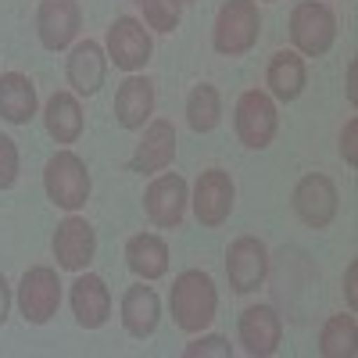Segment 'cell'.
I'll list each match as a JSON object with an SVG mask.
<instances>
[{"mask_svg": "<svg viewBox=\"0 0 358 358\" xmlns=\"http://www.w3.org/2000/svg\"><path fill=\"white\" fill-rule=\"evenodd\" d=\"M169 305H172V319L183 334H201L204 326H212L215 312H219V290L215 280L201 273V268H187L172 280V294H169Z\"/></svg>", "mask_w": 358, "mask_h": 358, "instance_id": "cell-1", "label": "cell"}, {"mask_svg": "<svg viewBox=\"0 0 358 358\" xmlns=\"http://www.w3.org/2000/svg\"><path fill=\"white\" fill-rule=\"evenodd\" d=\"M262 36V15L255 0H222L212 29V47L222 57H244Z\"/></svg>", "mask_w": 358, "mask_h": 358, "instance_id": "cell-2", "label": "cell"}, {"mask_svg": "<svg viewBox=\"0 0 358 358\" xmlns=\"http://www.w3.org/2000/svg\"><path fill=\"white\" fill-rule=\"evenodd\" d=\"M90 187H94V179H90L86 162L76 151H69V147L50 155V162L43 165V190L50 204L65 208V212H79L90 201Z\"/></svg>", "mask_w": 358, "mask_h": 358, "instance_id": "cell-3", "label": "cell"}, {"mask_svg": "<svg viewBox=\"0 0 358 358\" xmlns=\"http://www.w3.org/2000/svg\"><path fill=\"white\" fill-rule=\"evenodd\" d=\"M233 129H236V140L248 151H265L276 140V129H280L276 101L265 90H244L236 97V108H233Z\"/></svg>", "mask_w": 358, "mask_h": 358, "instance_id": "cell-4", "label": "cell"}, {"mask_svg": "<svg viewBox=\"0 0 358 358\" xmlns=\"http://www.w3.org/2000/svg\"><path fill=\"white\" fill-rule=\"evenodd\" d=\"M290 40H294L297 54L322 57L337 40V15L322 0H301L290 11Z\"/></svg>", "mask_w": 358, "mask_h": 358, "instance_id": "cell-5", "label": "cell"}, {"mask_svg": "<svg viewBox=\"0 0 358 358\" xmlns=\"http://www.w3.org/2000/svg\"><path fill=\"white\" fill-rule=\"evenodd\" d=\"M62 305V280L57 268L50 265H33L18 283V312L29 326H47L57 315Z\"/></svg>", "mask_w": 358, "mask_h": 358, "instance_id": "cell-6", "label": "cell"}, {"mask_svg": "<svg viewBox=\"0 0 358 358\" xmlns=\"http://www.w3.org/2000/svg\"><path fill=\"white\" fill-rule=\"evenodd\" d=\"M290 208H294V215L301 219L308 229H326L337 219V208H341L334 179L322 176V172L301 176V179H297V187H294Z\"/></svg>", "mask_w": 358, "mask_h": 358, "instance_id": "cell-7", "label": "cell"}, {"mask_svg": "<svg viewBox=\"0 0 358 358\" xmlns=\"http://www.w3.org/2000/svg\"><path fill=\"white\" fill-rule=\"evenodd\" d=\"M190 204V187L179 172H162L155 176L143 190V212L158 229H179Z\"/></svg>", "mask_w": 358, "mask_h": 358, "instance_id": "cell-8", "label": "cell"}, {"mask_svg": "<svg viewBox=\"0 0 358 358\" xmlns=\"http://www.w3.org/2000/svg\"><path fill=\"white\" fill-rule=\"evenodd\" d=\"M233 201H236V187H233V176L226 169H208L197 176L190 204H194V215L204 229L226 226L233 215Z\"/></svg>", "mask_w": 358, "mask_h": 358, "instance_id": "cell-9", "label": "cell"}, {"mask_svg": "<svg viewBox=\"0 0 358 358\" xmlns=\"http://www.w3.org/2000/svg\"><path fill=\"white\" fill-rule=\"evenodd\" d=\"M108 62H115V69L122 72H140L155 54V40H151V29H143L140 18L122 15L115 18L108 29Z\"/></svg>", "mask_w": 358, "mask_h": 358, "instance_id": "cell-10", "label": "cell"}, {"mask_svg": "<svg viewBox=\"0 0 358 358\" xmlns=\"http://www.w3.org/2000/svg\"><path fill=\"white\" fill-rule=\"evenodd\" d=\"M226 276L236 294H255L268 276V248L251 233L236 236L226 248Z\"/></svg>", "mask_w": 358, "mask_h": 358, "instance_id": "cell-11", "label": "cell"}, {"mask_svg": "<svg viewBox=\"0 0 358 358\" xmlns=\"http://www.w3.org/2000/svg\"><path fill=\"white\" fill-rule=\"evenodd\" d=\"M236 337L251 358H268L283 341V319L273 305H251L236 319Z\"/></svg>", "mask_w": 358, "mask_h": 358, "instance_id": "cell-12", "label": "cell"}, {"mask_svg": "<svg viewBox=\"0 0 358 358\" xmlns=\"http://www.w3.org/2000/svg\"><path fill=\"white\" fill-rule=\"evenodd\" d=\"M50 251L57 258V268H69V273H83V268L94 262L97 251V229L90 226L83 215H69L62 226L54 229Z\"/></svg>", "mask_w": 358, "mask_h": 358, "instance_id": "cell-13", "label": "cell"}, {"mask_svg": "<svg viewBox=\"0 0 358 358\" xmlns=\"http://www.w3.org/2000/svg\"><path fill=\"white\" fill-rule=\"evenodd\" d=\"M79 25H83L79 0H40L36 33L47 50H65L79 36Z\"/></svg>", "mask_w": 358, "mask_h": 358, "instance_id": "cell-14", "label": "cell"}, {"mask_svg": "<svg viewBox=\"0 0 358 358\" xmlns=\"http://www.w3.org/2000/svg\"><path fill=\"white\" fill-rule=\"evenodd\" d=\"M65 76H69V86L76 97H94L101 94V86L108 79V50L94 40H83L72 47L69 54V65H65Z\"/></svg>", "mask_w": 358, "mask_h": 358, "instance_id": "cell-15", "label": "cell"}, {"mask_svg": "<svg viewBox=\"0 0 358 358\" xmlns=\"http://www.w3.org/2000/svg\"><path fill=\"white\" fill-rule=\"evenodd\" d=\"M69 301H72L76 322L83 326V330H101V326L111 319V290L97 273H83L72 283Z\"/></svg>", "mask_w": 358, "mask_h": 358, "instance_id": "cell-16", "label": "cell"}, {"mask_svg": "<svg viewBox=\"0 0 358 358\" xmlns=\"http://www.w3.org/2000/svg\"><path fill=\"white\" fill-rule=\"evenodd\" d=\"M176 158V129L169 118H151L143 129V140L136 143V155H133V172L140 176H155L165 172Z\"/></svg>", "mask_w": 358, "mask_h": 358, "instance_id": "cell-17", "label": "cell"}, {"mask_svg": "<svg viewBox=\"0 0 358 358\" xmlns=\"http://www.w3.org/2000/svg\"><path fill=\"white\" fill-rule=\"evenodd\" d=\"M155 115V83L147 76H129L115 90V122L122 129H143Z\"/></svg>", "mask_w": 358, "mask_h": 358, "instance_id": "cell-18", "label": "cell"}, {"mask_svg": "<svg viewBox=\"0 0 358 358\" xmlns=\"http://www.w3.org/2000/svg\"><path fill=\"white\" fill-rule=\"evenodd\" d=\"M118 312H122L126 334L136 337V341L151 337V334L158 330V322H162V301H158L155 287H143V280L122 294V305H118Z\"/></svg>", "mask_w": 358, "mask_h": 358, "instance_id": "cell-19", "label": "cell"}, {"mask_svg": "<svg viewBox=\"0 0 358 358\" xmlns=\"http://www.w3.org/2000/svg\"><path fill=\"white\" fill-rule=\"evenodd\" d=\"M308 83V69H305V57L297 50H276L268 57V69H265V86H268V97L276 101H297L301 90Z\"/></svg>", "mask_w": 358, "mask_h": 358, "instance_id": "cell-20", "label": "cell"}, {"mask_svg": "<svg viewBox=\"0 0 358 358\" xmlns=\"http://www.w3.org/2000/svg\"><path fill=\"white\" fill-rule=\"evenodd\" d=\"M126 265L143 283L162 280L169 273V244L158 233H133L126 241Z\"/></svg>", "mask_w": 358, "mask_h": 358, "instance_id": "cell-21", "label": "cell"}, {"mask_svg": "<svg viewBox=\"0 0 358 358\" xmlns=\"http://www.w3.org/2000/svg\"><path fill=\"white\" fill-rule=\"evenodd\" d=\"M43 126L54 143H76L83 136V104L72 90L50 94V101L43 108Z\"/></svg>", "mask_w": 358, "mask_h": 358, "instance_id": "cell-22", "label": "cell"}, {"mask_svg": "<svg viewBox=\"0 0 358 358\" xmlns=\"http://www.w3.org/2000/svg\"><path fill=\"white\" fill-rule=\"evenodd\" d=\"M36 115V86L22 72L0 76V118L11 126H25Z\"/></svg>", "mask_w": 358, "mask_h": 358, "instance_id": "cell-23", "label": "cell"}, {"mask_svg": "<svg viewBox=\"0 0 358 358\" xmlns=\"http://www.w3.org/2000/svg\"><path fill=\"white\" fill-rule=\"evenodd\" d=\"M222 122V97L212 83H197L187 97V126L194 133H212Z\"/></svg>", "mask_w": 358, "mask_h": 358, "instance_id": "cell-24", "label": "cell"}, {"mask_svg": "<svg viewBox=\"0 0 358 358\" xmlns=\"http://www.w3.org/2000/svg\"><path fill=\"white\" fill-rule=\"evenodd\" d=\"M355 341H358V322L355 315L341 312V315H330L319 330V355L322 358H351L355 355Z\"/></svg>", "mask_w": 358, "mask_h": 358, "instance_id": "cell-25", "label": "cell"}, {"mask_svg": "<svg viewBox=\"0 0 358 358\" xmlns=\"http://www.w3.org/2000/svg\"><path fill=\"white\" fill-rule=\"evenodd\" d=\"M143 11V25L155 29V33H172L179 29V18H183V4L179 0H136Z\"/></svg>", "mask_w": 358, "mask_h": 358, "instance_id": "cell-26", "label": "cell"}, {"mask_svg": "<svg viewBox=\"0 0 358 358\" xmlns=\"http://www.w3.org/2000/svg\"><path fill=\"white\" fill-rule=\"evenodd\" d=\"M183 355H187V358H208V355H215V358H229V355H233V344H229L226 337H219V334H208V337L190 341V344L183 348Z\"/></svg>", "mask_w": 358, "mask_h": 358, "instance_id": "cell-27", "label": "cell"}, {"mask_svg": "<svg viewBox=\"0 0 358 358\" xmlns=\"http://www.w3.org/2000/svg\"><path fill=\"white\" fill-rule=\"evenodd\" d=\"M18 147L11 136L0 133V190H11L15 187V179H18Z\"/></svg>", "mask_w": 358, "mask_h": 358, "instance_id": "cell-28", "label": "cell"}, {"mask_svg": "<svg viewBox=\"0 0 358 358\" xmlns=\"http://www.w3.org/2000/svg\"><path fill=\"white\" fill-rule=\"evenodd\" d=\"M341 158L355 169L358 165V118H348L341 129Z\"/></svg>", "mask_w": 358, "mask_h": 358, "instance_id": "cell-29", "label": "cell"}, {"mask_svg": "<svg viewBox=\"0 0 358 358\" xmlns=\"http://www.w3.org/2000/svg\"><path fill=\"white\" fill-rule=\"evenodd\" d=\"M344 297L355 312L358 308V262H348V268H344Z\"/></svg>", "mask_w": 358, "mask_h": 358, "instance_id": "cell-30", "label": "cell"}, {"mask_svg": "<svg viewBox=\"0 0 358 358\" xmlns=\"http://www.w3.org/2000/svg\"><path fill=\"white\" fill-rule=\"evenodd\" d=\"M348 101L358 104V62H355V57L348 62Z\"/></svg>", "mask_w": 358, "mask_h": 358, "instance_id": "cell-31", "label": "cell"}, {"mask_svg": "<svg viewBox=\"0 0 358 358\" xmlns=\"http://www.w3.org/2000/svg\"><path fill=\"white\" fill-rule=\"evenodd\" d=\"M8 312H11V287H8V280H4V273H0V326H4V319H8Z\"/></svg>", "mask_w": 358, "mask_h": 358, "instance_id": "cell-32", "label": "cell"}, {"mask_svg": "<svg viewBox=\"0 0 358 358\" xmlns=\"http://www.w3.org/2000/svg\"><path fill=\"white\" fill-rule=\"evenodd\" d=\"M179 4H183V8H187V4H194V0H179Z\"/></svg>", "mask_w": 358, "mask_h": 358, "instance_id": "cell-33", "label": "cell"}, {"mask_svg": "<svg viewBox=\"0 0 358 358\" xmlns=\"http://www.w3.org/2000/svg\"><path fill=\"white\" fill-rule=\"evenodd\" d=\"M268 4H273V0H268Z\"/></svg>", "mask_w": 358, "mask_h": 358, "instance_id": "cell-34", "label": "cell"}, {"mask_svg": "<svg viewBox=\"0 0 358 358\" xmlns=\"http://www.w3.org/2000/svg\"><path fill=\"white\" fill-rule=\"evenodd\" d=\"M133 4H136V0H133Z\"/></svg>", "mask_w": 358, "mask_h": 358, "instance_id": "cell-35", "label": "cell"}]
</instances>
